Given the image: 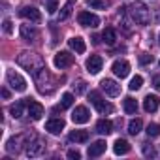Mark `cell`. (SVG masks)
Returning <instances> with one entry per match:
<instances>
[{
	"label": "cell",
	"mask_w": 160,
	"mask_h": 160,
	"mask_svg": "<svg viewBox=\"0 0 160 160\" xmlns=\"http://www.w3.org/2000/svg\"><path fill=\"white\" fill-rule=\"evenodd\" d=\"M27 108H28V115H30V119H34V121H40L42 117H43V106L40 104V102H36V100H30L28 98V102H27Z\"/></svg>",
	"instance_id": "obj_13"
},
{
	"label": "cell",
	"mask_w": 160,
	"mask_h": 160,
	"mask_svg": "<svg viewBox=\"0 0 160 160\" xmlns=\"http://www.w3.org/2000/svg\"><path fill=\"white\" fill-rule=\"evenodd\" d=\"M122 108H124V113H126V115H136V111H138V102H136L132 96H126V98L122 100Z\"/></svg>",
	"instance_id": "obj_23"
},
{
	"label": "cell",
	"mask_w": 160,
	"mask_h": 160,
	"mask_svg": "<svg viewBox=\"0 0 160 160\" xmlns=\"http://www.w3.org/2000/svg\"><path fill=\"white\" fill-rule=\"evenodd\" d=\"M72 121H73L75 124H85V122H89V121H91L89 109H87L85 106H77V108L72 111Z\"/></svg>",
	"instance_id": "obj_8"
},
{
	"label": "cell",
	"mask_w": 160,
	"mask_h": 160,
	"mask_svg": "<svg viewBox=\"0 0 160 160\" xmlns=\"http://www.w3.org/2000/svg\"><path fill=\"white\" fill-rule=\"evenodd\" d=\"M147 136H149V138H158V136H160V124L151 122V124L147 126Z\"/></svg>",
	"instance_id": "obj_31"
},
{
	"label": "cell",
	"mask_w": 160,
	"mask_h": 160,
	"mask_svg": "<svg viewBox=\"0 0 160 160\" xmlns=\"http://www.w3.org/2000/svg\"><path fill=\"white\" fill-rule=\"evenodd\" d=\"M96 132H98V134H104V136L111 134V132H113V122L108 121V119H100V121L96 122Z\"/></svg>",
	"instance_id": "obj_21"
},
{
	"label": "cell",
	"mask_w": 160,
	"mask_h": 160,
	"mask_svg": "<svg viewBox=\"0 0 160 160\" xmlns=\"http://www.w3.org/2000/svg\"><path fill=\"white\" fill-rule=\"evenodd\" d=\"M141 126H143L141 119H132V121L128 122V134H132V136L139 134V132H141Z\"/></svg>",
	"instance_id": "obj_28"
},
{
	"label": "cell",
	"mask_w": 160,
	"mask_h": 160,
	"mask_svg": "<svg viewBox=\"0 0 160 160\" xmlns=\"http://www.w3.org/2000/svg\"><path fill=\"white\" fill-rule=\"evenodd\" d=\"M106 147H108V143H106L104 139H96L92 145H89L87 154H89L91 158H98V156H102V154L106 152Z\"/></svg>",
	"instance_id": "obj_14"
},
{
	"label": "cell",
	"mask_w": 160,
	"mask_h": 160,
	"mask_svg": "<svg viewBox=\"0 0 160 160\" xmlns=\"http://www.w3.org/2000/svg\"><path fill=\"white\" fill-rule=\"evenodd\" d=\"M102 40H104L108 45H115V42H117V34H115V30H113L111 27H108V28L102 32Z\"/></svg>",
	"instance_id": "obj_26"
},
{
	"label": "cell",
	"mask_w": 160,
	"mask_h": 160,
	"mask_svg": "<svg viewBox=\"0 0 160 160\" xmlns=\"http://www.w3.org/2000/svg\"><path fill=\"white\" fill-rule=\"evenodd\" d=\"M152 62V55H149V53H141L139 55V64H151Z\"/></svg>",
	"instance_id": "obj_34"
},
{
	"label": "cell",
	"mask_w": 160,
	"mask_h": 160,
	"mask_svg": "<svg viewBox=\"0 0 160 160\" xmlns=\"http://www.w3.org/2000/svg\"><path fill=\"white\" fill-rule=\"evenodd\" d=\"M45 6H47L49 13H55L57 12V0H45Z\"/></svg>",
	"instance_id": "obj_36"
},
{
	"label": "cell",
	"mask_w": 160,
	"mask_h": 160,
	"mask_svg": "<svg viewBox=\"0 0 160 160\" xmlns=\"http://www.w3.org/2000/svg\"><path fill=\"white\" fill-rule=\"evenodd\" d=\"M111 70H113V73H115L117 77L124 79V77L130 73V62H128V60H115V62L111 64Z\"/></svg>",
	"instance_id": "obj_12"
},
{
	"label": "cell",
	"mask_w": 160,
	"mask_h": 160,
	"mask_svg": "<svg viewBox=\"0 0 160 160\" xmlns=\"http://www.w3.org/2000/svg\"><path fill=\"white\" fill-rule=\"evenodd\" d=\"M43 151H45V145L42 143V141H36V143H27V156H30V158H34V156H40V154H43Z\"/></svg>",
	"instance_id": "obj_19"
},
{
	"label": "cell",
	"mask_w": 160,
	"mask_h": 160,
	"mask_svg": "<svg viewBox=\"0 0 160 160\" xmlns=\"http://www.w3.org/2000/svg\"><path fill=\"white\" fill-rule=\"evenodd\" d=\"M85 66H87V72H89V73L96 75V73L102 70V66H104V60H102V57H100V55H91V57L87 58Z\"/></svg>",
	"instance_id": "obj_10"
},
{
	"label": "cell",
	"mask_w": 160,
	"mask_h": 160,
	"mask_svg": "<svg viewBox=\"0 0 160 160\" xmlns=\"http://www.w3.org/2000/svg\"><path fill=\"white\" fill-rule=\"evenodd\" d=\"M113 151H115V154H126L130 151V143L126 139H117L113 143Z\"/></svg>",
	"instance_id": "obj_24"
},
{
	"label": "cell",
	"mask_w": 160,
	"mask_h": 160,
	"mask_svg": "<svg viewBox=\"0 0 160 160\" xmlns=\"http://www.w3.org/2000/svg\"><path fill=\"white\" fill-rule=\"evenodd\" d=\"M143 154L145 156H151V158H154L156 156V152H154V149H152V145H149V143H143Z\"/></svg>",
	"instance_id": "obj_32"
},
{
	"label": "cell",
	"mask_w": 160,
	"mask_h": 160,
	"mask_svg": "<svg viewBox=\"0 0 160 160\" xmlns=\"http://www.w3.org/2000/svg\"><path fill=\"white\" fill-rule=\"evenodd\" d=\"M89 102H91V104L96 108V111L102 113V115H109V113H113V106H111L109 102H106V100L100 96L98 91H91V94H89Z\"/></svg>",
	"instance_id": "obj_4"
},
{
	"label": "cell",
	"mask_w": 160,
	"mask_h": 160,
	"mask_svg": "<svg viewBox=\"0 0 160 160\" xmlns=\"http://www.w3.org/2000/svg\"><path fill=\"white\" fill-rule=\"evenodd\" d=\"M17 64L23 66V68H25L27 72H30L32 75H34L36 72H40L42 68H45L43 58H42L38 53H30V51H23V53L17 57Z\"/></svg>",
	"instance_id": "obj_1"
},
{
	"label": "cell",
	"mask_w": 160,
	"mask_h": 160,
	"mask_svg": "<svg viewBox=\"0 0 160 160\" xmlns=\"http://www.w3.org/2000/svg\"><path fill=\"white\" fill-rule=\"evenodd\" d=\"M158 106H160V98H158L156 94H147V96H145V100H143V109H145L147 113H154V111L158 109Z\"/></svg>",
	"instance_id": "obj_15"
},
{
	"label": "cell",
	"mask_w": 160,
	"mask_h": 160,
	"mask_svg": "<svg viewBox=\"0 0 160 160\" xmlns=\"http://www.w3.org/2000/svg\"><path fill=\"white\" fill-rule=\"evenodd\" d=\"M45 130L53 136H58L62 130H64V121L62 119H49L45 122Z\"/></svg>",
	"instance_id": "obj_16"
},
{
	"label": "cell",
	"mask_w": 160,
	"mask_h": 160,
	"mask_svg": "<svg viewBox=\"0 0 160 160\" xmlns=\"http://www.w3.org/2000/svg\"><path fill=\"white\" fill-rule=\"evenodd\" d=\"M2 98H6V100H8V98H10V91H8V89H6V87H4V89H2Z\"/></svg>",
	"instance_id": "obj_40"
},
{
	"label": "cell",
	"mask_w": 160,
	"mask_h": 160,
	"mask_svg": "<svg viewBox=\"0 0 160 160\" xmlns=\"http://www.w3.org/2000/svg\"><path fill=\"white\" fill-rule=\"evenodd\" d=\"M73 100H75V98H73V94H72V92H64V94H62V98H60V104H58V106H57L53 111L57 113V111H64V109L72 108Z\"/></svg>",
	"instance_id": "obj_20"
},
{
	"label": "cell",
	"mask_w": 160,
	"mask_h": 160,
	"mask_svg": "<svg viewBox=\"0 0 160 160\" xmlns=\"http://www.w3.org/2000/svg\"><path fill=\"white\" fill-rule=\"evenodd\" d=\"M68 158H72V160H79V158H81V152H79V151H68Z\"/></svg>",
	"instance_id": "obj_37"
},
{
	"label": "cell",
	"mask_w": 160,
	"mask_h": 160,
	"mask_svg": "<svg viewBox=\"0 0 160 160\" xmlns=\"http://www.w3.org/2000/svg\"><path fill=\"white\" fill-rule=\"evenodd\" d=\"M72 10H73V0H68V2L60 8V13H58V21H66L70 15H72Z\"/></svg>",
	"instance_id": "obj_25"
},
{
	"label": "cell",
	"mask_w": 160,
	"mask_h": 160,
	"mask_svg": "<svg viewBox=\"0 0 160 160\" xmlns=\"http://www.w3.org/2000/svg\"><path fill=\"white\" fill-rule=\"evenodd\" d=\"M158 64H160V62H158Z\"/></svg>",
	"instance_id": "obj_43"
},
{
	"label": "cell",
	"mask_w": 160,
	"mask_h": 160,
	"mask_svg": "<svg viewBox=\"0 0 160 160\" xmlns=\"http://www.w3.org/2000/svg\"><path fill=\"white\" fill-rule=\"evenodd\" d=\"M6 81H8V85H10L13 91H17V92H25V91H27V81H25V77H23L21 73H17L15 70H8V72H6Z\"/></svg>",
	"instance_id": "obj_5"
},
{
	"label": "cell",
	"mask_w": 160,
	"mask_h": 160,
	"mask_svg": "<svg viewBox=\"0 0 160 160\" xmlns=\"http://www.w3.org/2000/svg\"><path fill=\"white\" fill-rule=\"evenodd\" d=\"M92 43L98 45V43H100V36H92Z\"/></svg>",
	"instance_id": "obj_41"
},
{
	"label": "cell",
	"mask_w": 160,
	"mask_h": 160,
	"mask_svg": "<svg viewBox=\"0 0 160 160\" xmlns=\"http://www.w3.org/2000/svg\"><path fill=\"white\" fill-rule=\"evenodd\" d=\"M100 85H102V91H104L108 96H111V98H115V96L121 94V85H119L117 81H113V79H104Z\"/></svg>",
	"instance_id": "obj_11"
},
{
	"label": "cell",
	"mask_w": 160,
	"mask_h": 160,
	"mask_svg": "<svg viewBox=\"0 0 160 160\" xmlns=\"http://www.w3.org/2000/svg\"><path fill=\"white\" fill-rule=\"evenodd\" d=\"M77 23L81 27H89V28H96L100 25V17L96 13H91V12H81L77 15Z\"/></svg>",
	"instance_id": "obj_6"
},
{
	"label": "cell",
	"mask_w": 160,
	"mask_h": 160,
	"mask_svg": "<svg viewBox=\"0 0 160 160\" xmlns=\"http://www.w3.org/2000/svg\"><path fill=\"white\" fill-rule=\"evenodd\" d=\"M154 21H156V23H160V6L154 10Z\"/></svg>",
	"instance_id": "obj_38"
},
{
	"label": "cell",
	"mask_w": 160,
	"mask_h": 160,
	"mask_svg": "<svg viewBox=\"0 0 160 160\" xmlns=\"http://www.w3.org/2000/svg\"><path fill=\"white\" fill-rule=\"evenodd\" d=\"M68 45H70L77 55H83V53H85V49H87L85 40H83L81 36H73V38H70V40H68Z\"/></svg>",
	"instance_id": "obj_18"
},
{
	"label": "cell",
	"mask_w": 160,
	"mask_h": 160,
	"mask_svg": "<svg viewBox=\"0 0 160 160\" xmlns=\"http://www.w3.org/2000/svg\"><path fill=\"white\" fill-rule=\"evenodd\" d=\"M53 64H55V68L64 70V68H68V66L73 64V55L68 53V51H58L55 55V58H53Z\"/></svg>",
	"instance_id": "obj_7"
},
{
	"label": "cell",
	"mask_w": 160,
	"mask_h": 160,
	"mask_svg": "<svg viewBox=\"0 0 160 160\" xmlns=\"http://www.w3.org/2000/svg\"><path fill=\"white\" fill-rule=\"evenodd\" d=\"M128 10H130V15H132V19L138 23V25H149V21H151V13H149V8L143 4V2H134V4H130L128 6Z\"/></svg>",
	"instance_id": "obj_3"
},
{
	"label": "cell",
	"mask_w": 160,
	"mask_h": 160,
	"mask_svg": "<svg viewBox=\"0 0 160 160\" xmlns=\"http://www.w3.org/2000/svg\"><path fill=\"white\" fill-rule=\"evenodd\" d=\"M19 15L25 17V19H28L30 23H40V21H42V13H40V10L34 8V6H23V8L19 10Z\"/></svg>",
	"instance_id": "obj_9"
},
{
	"label": "cell",
	"mask_w": 160,
	"mask_h": 160,
	"mask_svg": "<svg viewBox=\"0 0 160 160\" xmlns=\"http://www.w3.org/2000/svg\"><path fill=\"white\" fill-rule=\"evenodd\" d=\"M158 43H160V36H158Z\"/></svg>",
	"instance_id": "obj_42"
},
{
	"label": "cell",
	"mask_w": 160,
	"mask_h": 160,
	"mask_svg": "<svg viewBox=\"0 0 160 160\" xmlns=\"http://www.w3.org/2000/svg\"><path fill=\"white\" fill-rule=\"evenodd\" d=\"M141 85H143V77H141V75H134V77L130 79L128 89H130V91H138V89H141Z\"/></svg>",
	"instance_id": "obj_29"
},
{
	"label": "cell",
	"mask_w": 160,
	"mask_h": 160,
	"mask_svg": "<svg viewBox=\"0 0 160 160\" xmlns=\"http://www.w3.org/2000/svg\"><path fill=\"white\" fill-rule=\"evenodd\" d=\"M152 83H154V89L160 91V77H154V79H152Z\"/></svg>",
	"instance_id": "obj_39"
},
{
	"label": "cell",
	"mask_w": 160,
	"mask_h": 160,
	"mask_svg": "<svg viewBox=\"0 0 160 160\" xmlns=\"http://www.w3.org/2000/svg\"><path fill=\"white\" fill-rule=\"evenodd\" d=\"M70 141L85 143V141H89V132L87 130H72L70 132Z\"/></svg>",
	"instance_id": "obj_22"
},
{
	"label": "cell",
	"mask_w": 160,
	"mask_h": 160,
	"mask_svg": "<svg viewBox=\"0 0 160 160\" xmlns=\"http://www.w3.org/2000/svg\"><path fill=\"white\" fill-rule=\"evenodd\" d=\"M87 6L94 8V10H106L108 2H106V0H87Z\"/></svg>",
	"instance_id": "obj_30"
},
{
	"label": "cell",
	"mask_w": 160,
	"mask_h": 160,
	"mask_svg": "<svg viewBox=\"0 0 160 160\" xmlns=\"http://www.w3.org/2000/svg\"><path fill=\"white\" fill-rule=\"evenodd\" d=\"M2 28H4V32H6V34H12V32H13V25H12V21H10V19H4Z\"/></svg>",
	"instance_id": "obj_35"
},
{
	"label": "cell",
	"mask_w": 160,
	"mask_h": 160,
	"mask_svg": "<svg viewBox=\"0 0 160 160\" xmlns=\"http://www.w3.org/2000/svg\"><path fill=\"white\" fill-rule=\"evenodd\" d=\"M73 91H75V94H83L87 91V83L85 81H77V85H73Z\"/></svg>",
	"instance_id": "obj_33"
},
{
	"label": "cell",
	"mask_w": 160,
	"mask_h": 160,
	"mask_svg": "<svg viewBox=\"0 0 160 160\" xmlns=\"http://www.w3.org/2000/svg\"><path fill=\"white\" fill-rule=\"evenodd\" d=\"M23 109H25V102H15V104H12V106H10V113H12V117H13V119L23 117Z\"/></svg>",
	"instance_id": "obj_27"
},
{
	"label": "cell",
	"mask_w": 160,
	"mask_h": 160,
	"mask_svg": "<svg viewBox=\"0 0 160 160\" xmlns=\"http://www.w3.org/2000/svg\"><path fill=\"white\" fill-rule=\"evenodd\" d=\"M19 34H21V38H23L25 42H34V40L38 38V30H36L32 25H21Z\"/></svg>",
	"instance_id": "obj_17"
},
{
	"label": "cell",
	"mask_w": 160,
	"mask_h": 160,
	"mask_svg": "<svg viewBox=\"0 0 160 160\" xmlns=\"http://www.w3.org/2000/svg\"><path fill=\"white\" fill-rule=\"evenodd\" d=\"M34 83H36V87H38V91L42 94H51L57 89V83L58 81L47 72V68H42L40 72L34 73Z\"/></svg>",
	"instance_id": "obj_2"
}]
</instances>
